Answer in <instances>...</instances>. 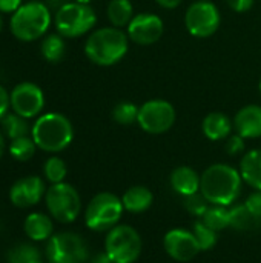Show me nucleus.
<instances>
[{"mask_svg":"<svg viewBox=\"0 0 261 263\" xmlns=\"http://www.w3.org/2000/svg\"><path fill=\"white\" fill-rule=\"evenodd\" d=\"M231 216V227L237 231H249L258 227L260 219H257L248 208L246 205H237L229 210Z\"/></svg>","mask_w":261,"mask_h":263,"instance_id":"nucleus-26","label":"nucleus"},{"mask_svg":"<svg viewBox=\"0 0 261 263\" xmlns=\"http://www.w3.org/2000/svg\"><path fill=\"white\" fill-rule=\"evenodd\" d=\"M246 208L257 217V219H261V191H255L252 193L248 200L245 202Z\"/></svg>","mask_w":261,"mask_h":263,"instance_id":"nucleus-34","label":"nucleus"},{"mask_svg":"<svg viewBox=\"0 0 261 263\" xmlns=\"http://www.w3.org/2000/svg\"><path fill=\"white\" fill-rule=\"evenodd\" d=\"M129 37L122 28L105 26L89 34L85 43L86 57L98 66H112L128 52Z\"/></svg>","mask_w":261,"mask_h":263,"instance_id":"nucleus-2","label":"nucleus"},{"mask_svg":"<svg viewBox=\"0 0 261 263\" xmlns=\"http://www.w3.org/2000/svg\"><path fill=\"white\" fill-rule=\"evenodd\" d=\"M66 52L65 37L57 34H48L42 42V55L49 63H58Z\"/></svg>","mask_w":261,"mask_h":263,"instance_id":"nucleus-24","label":"nucleus"},{"mask_svg":"<svg viewBox=\"0 0 261 263\" xmlns=\"http://www.w3.org/2000/svg\"><path fill=\"white\" fill-rule=\"evenodd\" d=\"M202 2H211V0H202Z\"/></svg>","mask_w":261,"mask_h":263,"instance_id":"nucleus-43","label":"nucleus"},{"mask_svg":"<svg viewBox=\"0 0 261 263\" xmlns=\"http://www.w3.org/2000/svg\"><path fill=\"white\" fill-rule=\"evenodd\" d=\"M8 263H45L37 247L31 243H18L6 254Z\"/></svg>","mask_w":261,"mask_h":263,"instance_id":"nucleus-25","label":"nucleus"},{"mask_svg":"<svg viewBox=\"0 0 261 263\" xmlns=\"http://www.w3.org/2000/svg\"><path fill=\"white\" fill-rule=\"evenodd\" d=\"M105 251L114 263H134L142 254V237L129 225H117L108 231Z\"/></svg>","mask_w":261,"mask_h":263,"instance_id":"nucleus-8","label":"nucleus"},{"mask_svg":"<svg viewBox=\"0 0 261 263\" xmlns=\"http://www.w3.org/2000/svg\"><path fill=\"white\" fill-rule=\"evenodd\" d=\"M228 6L235 12H246L252 8L254 0H226Z\"/></svg>","mask_w":261,"mask_h":263,"instance_id":"nucleus-35","label":"nucleus"},{"mask_svg":"<svg viewBox=\"0 0 261 263\" xmlns=\"http://www.w3.org/2000/svg\"><path fill=\"white\" fill-rule=\"evenodd\" d=\"M35 149H37V145L31 136H23V137L14 139V140H11L9 146H8L9 156L17 162H28L29 159L34 157Z\"/></svg>","mask_w":261,"mask_h":263,"instance_id":"nucleus-27","label":"nucleus"},{"mask_svg":"<svg viewBox=\"0 0 261 263\" xmlns=\"http://www.w3.org/2000/svg\"><path fill=\"white\" fill-rule=\"evenodd\" d=\"M162 8H165V9H174V8H177L183 0H155Z\"/></svg>","mask_w":261,"mask_h":263,"instance_id":"nucleus-38","label":"nucleus"},{"mask_svg":"<svg viewBox=\"0 0 261 263\" xmlns=\"http://www.w3.org/2000/svg\"><path fill=\"white\" fill-rule=\"evenodd\" d=\"M154 202V196L149 191V188L137 185V186H131L122 197V203L123 208L129 213L138 214V213H145L146 210L151 208Z\"/></svg>","mask_w":261,"mask_h":263,"instance_id":"nucleus-21","label":"nucleus"},{"mask_svg":"<svg viewBox=\"0 0 261 263\" xmlns=\"http://www.w3.org/2000/svg\"><path fill=\"white\" fill-rule=\"evenodd\" d=\"M97 23V14L89 5L69 2L63 3L55 15L54 26L65 39H75L88 34Z\"/></svg>","mask_w":261,"mask_h":263,"instance_id":"nucleus-5","label":"nucleus"},{"mask_svg":"<svg viewBox=\"0 0 261 263\" xmlns=\"http://www.w3.org/2000/svg\"><path fill=\"white\" fill-rule=\"evenodd\" d=\"M185 208H186V211L189 214H192L195 217H203L205 213L209 210V202L198 191L195 194H191V196H186L185 197Z\"/></svg>","mask_w":261,"mask_h":263,"instance_id":"nucleus-32","label":"nucleus"},{"mask_svg":"<svg viewBox=\"0 0 261 263\" xmlns=\"http://www.w3.org/2000/svg\"><path fill=\"white\" fill-rule=\"evenodd\" d=\"M52 17L49 8L43 2L23 3L9 18V31L20 42H34L42 39L49 26Z\"/></svg>","mask_w":261,"mask_h":263,"instance_id":"nucleus-4","label":"nucleus"},{"mask_svg":"<svg viewBox=\"0 0 261 263\" xmlns=\"http://www.w3.org/2000/svg\"><path fill=\"white\" fill-rule=\"evenodd\" d=\"M106 15L112 26L123 28L134 18V6L131 0H111L106 8Z\"/></svg>","mask_w":261,"mask_h":263,"instance_id":"nucleus-22","label":"nucleus"},{"mask_svg":"<svg viewBox=\"0 0 261 263\" xmlns=\"http://www.w3.org/2000/svg\"><path fill=\"white\" fill-rule=\"evenodd\" d=\"M123 210L122 199L115 194L98 193L85 210V223L92 231H109L117 227Z\"/></svg>","mask_w":261,"mask_h":263,"instance_id":"nucleus-7","label":"nucleus"},{"mask_svg":"<svg viewBox=\"0 0 261 263\" xmlns=\"http://www.w3.org/2000/svg\"><path fill=\"white\" fill-rule=\"evenodd\" d=\"M23 5V0H0V12L12 14Z\"/></svg>","mask_w":261,"mask_h":263,"instance_id":"nucleus-36","label":"nucleus"},{"mask_svg":"<svg viewBox=\"0 0 261 263\" xmlns=\"http://www.w3.org/2000/svg\"><path fill=\"white\" fill-rule=\"evenodd\" d=\"M245 137H242L240 134H234V136H229L228 137V142H226V153L229 156H238L245 151L246 148V143H245Z\"/></svg>","mask_w":261,"mask_h":263,"instance_id":"nucleus-33","label":"nucleus"},{"mask_svg":"<svg viewBox=\"0 0 261 263\" xmlns=\"http://www.w3.org/2000/svg\"><path fill=\"white\" fill-rule=\"evenodd\" d=\"M66 174H68V166H66L65 160L57 156H51L43 163V176L51 185L65 182Z\"/></svg>","mask_w":261,"mask_h":263,"instance_id":"nucleus-29","label":"nucleus"},{"mask_svg":"<svg viewBox=\"0 0 261 263\" xmlns=\"http://www.w3.org/2000/svg\"><path fill=\"white\" fill-rule=\"evenodd\" d=\"M48 263H85L88 260V247L75 233L62 231L52 234L45 251Z\"/></svg>","mask_w":261,"mask_h":263,"instance_id":"nucleus-9","label":"nucleus"},{"mask_svg":"<svg viewBox=\"0 0 261 263\" xmlns=\"http://www.w3.org/2000/svg\"><path fill=\"white\" fill-rule=\"evenodd\" d=\"M192 234L200 247L202 251H208V250H212L215 245H217V240H218V233L214 231L212 228H209L203 220H198L194 223L192 227Z\"/></svg>","mask_w":261,"mask_h":263,"instance_id":"nucleus-30","label":"nucleus"},{"mask_svg":"<svg viewBox=\"0 0 261 263\" xmlns=\"http://www.w3.org/2000/svg\"><path fill=\"white\" fill-rule=\"evenodd\" d=\"M240 174L243 182L261 191V149H251L243 156L240 162Z\"/></svg>","mask_w":261,"mask_h":263,"instance_id":"nucleus-20","label":"nucleus"},{"mask_svg":"<svg viewBox=\"0 0 261 263\" xmlns=\"http://www.w3.org/2000/svg\"><path fill=\"white\" fill-rule=\"evenodd\" d=\"M232 128H234V122H231V119L220 111L209 112L202 123L203 134L206 136V139L212 142L228 139L232 133Z\"/></svg>","mask_w":261,"mask_h":263,"instance_id":"nucleus-18","label":"nucleus"},{"mask_svg":"<svg viewBox=\"0 0 261 263\" xmlns=\"http://www.w3.org/2000/svg\"><path fill=\"white\" fill-rule=\"evenodd\" d=\"M31 137L38 149L55 154L71 145L74 139V128L66 116L60 112H45L34 122Z\"/></svg>","mask_w":261,"mask_h":263,"instance_id":"nucleus-3","label":"nucleus"},{"mask_svg":"<svg viewBox=\"0 0 261 263\" xmlns=\"http://www.w3.org/2000/svg\"><path fill=\"white\" fill-rule=\"evenodd\" d=\"M3 29V17H2V12H0V32Z\"/></svg>","mask_w":261,"mask_h":263,"instance_id":"nucleus-42","label":"nucleus"},{"mask_svg":"<svg viewBox=\"0 0 261 263\" xmlns=\"http://www.w3.org/2000/svg\"><path fill=\"white\" fill-rule=\"evenodd\" d=\"M260 92H261V80H260Z\"/></svg>","mask_w":261,"mask_h":263,"instance_id":"nucleus-44","label":"nucleus"},{"mask_svg":"<svg viewBox=\"0 0 261 263\" xmlns=\"http://www.w3.org/2000/svg\"><path fill=\"white\" fill-rule=\"evenodd\" d=\"M0 125H2V133L9 140L18 139V137H23V136H29L31 128H32V126H29L28 119L15 114L14 111L12 112H8L0 120Z\"/></svg>","mask_w":261,"mask_h":263,"instance_id":"nucleus-23","label":"nucleus"},{"mask_svg":"<svg viewBox=\"0 0 261 263\" xmlns=\"http://www.w3.org/2000/svg\"><path fill=\"white\" fill-rule=\"evenodd\" d=\"M222 15L212 2H194L185 15V25L191 35L198 39L211 37L220 26Z\"/></svg>","mask_w":261,"mask_h":263,"instance_id":"nucleus-11","label":"nucleus"},{"mask_svg":"<svg viewBox=\"0 0 261 263\" xmlns=\"http://www.w3.org/2000/svg\"><path fill=\"white\" fill-rule=\"evenodd\" d=\"M128 28V37L137 45H152L163 35L165 25L160 15L152 12H140L134 15Z\"/></svg>","mask_w":261,"mask_h":263,"instance_id":"nucleus-13","label":"nucleus"},{"mask_svg":"<svg viewBox=\"0 0 261 263\" xmlns=\"http://www.w3.org/2000/svg\"><path fill=\"white\" fill-rule=\"evenodd\" d=\"M23 231L32 242H48L54 234V223L45 213H31L23 222Z\"/></svg>","mask_w":261,"mask_h":263,"instance_id":"nucleus-17","label":"nucleus"},{"mask_svg":"<svg viewBox=\"0 0 261 263\" xmlns=\"http://www.w3.org/2000/svg\"><path fill=\"white\" fill-rule=\"evenodd\" d=\"M138 109L140 106L132 102H120L112 109V119L115 123L123 126L134 125L138 120Z\"/></svg>","mask_w":261,"mask_h":263,"instance_id":"nucleus-31","label":"nucleus"},{"mask_svg":"<svg viewBox=\"0 0 261 263\" xmlns=\"http://www.w3.org/2000/svg\"><path fill=\"white\" fill-rule=\"evenodd\" d=\"M45 203L49 216L60 223H72L82 211L78 191L66 182L51 185L46 190Z\"/></svg>","mask_w":261,"mask_h":263,"instance_id":"nucleus-6","label":"nucleus"},{"mask_svg":"<svg viewBox=\"0 0 261 263\" xmlns=\"http://www.w3.org/2000/svg\"><path fill=\"white\" fill-rule=\"evenodd\" d=\"M242 174L231 165L215 163L206 168L202 174L200 193L211 205L229 206L242 191Z\"/></svg>","mask_w":261,"mask_h":263,"instance_id":"nucleus-1","label":"nucleus"},{"mask_svg":"<svg viewBox=\"0 0 261 263\" xmlns=\"http://www.w3.org/2000/svg\"><path fill=\"white\" fill-rule=\"evenodd\" d=\"M11 108V102H9V94L8 91L0 85V120L8 114V109Z\"/></svg>","mask_w":261,"mask_h":263,"instance_id":"nucleus-37","label":"nucleus"},{"mask_svg":"<svg viewBox=\"0 0 261 263\" xmlns=\"http://www.w3.org/2000/svg\"><path fill=\"white\" fill-rule=\"evenodd\" d=\"M5 149H6V137H5V134L0 131V159H2L3 154H5Z\"/></svg>","mask_w":261,"mask_h":263,"instance_id":"nucleus-40","label":"nucleus"},{"mask_svg":"<svg viewBox=\"0 0 261 263\" xmlns=\"http://www.w3.org/2000/svg\"><path fill=\"white\" fill-rule=\"evenodd\" d=\"M202 220H203L209 228H212L214 231L220 233V231L226 230L228 227H231L229 208H228V206L212 205V206H209V210L205 213V216L202 217Z\"/></svg>","mask_w":261,"mask_h":263,"instance_id":"nucleus-28","label":"nucleus"},{"mask_svg":"<svg viewBox=\"0 0 261 263\" xmlns=\"http://www.w3.org/2000/svg\"><path fill=\"white\" fill-rule=\"evenodd\" d=\"M163 247L168 256L177 262H189L202 251L192 231L182 228L168 231L163 240Z\"/></svg>","mask_w":261,"mask_h":263,"instance_id":"nucleus-15","label":"nucleus"},{"mask_svg":"<svg viewBox=\"0 0 261 263\" xmlns=\"http://www.w3.org/2000/svg\"><path fill=\"white\" fill-rule=\"evenodd\" d=\"M74 2H77V3H83V5H89L92 0H74Z\"/></svg>","mask_w":261,"mask_h":263,"instance_id":"nucleus-41","label":"nucleus"},{"mask_svg":"<svg viewBox=\"0 0 261 263\" xmlns=\"http://www.w3.org/2000/svg\"><path fill=\"white\" fill-rule=\"evenodd\" d=\"M234 128L237 134L245 139L261 137V106L246 105L243 106L234 119Z\"/></svg>","mask_w":261,"mask_h":263,"instance_id":"nucleus-16","label":"nucleus"},{"mask_svg":"<svg viewBox=\"0 0 261 263\" xmlns=\"http://www.w3.org/2000/svg\"><path fill=\"white\" fill-rule=\"evenodd\" d=\"M45 180L38 176H25L15 180L9 190V202L15 208H31L45 199L46 194Z\"/></svg>","mask_w":261,"mask_h":263,"instance_id":"nucleus-14","label":"nucleus"},{"mask_svg":"<svg viewBox=\"0 0 261 263\" xmlns=\"http://www.w3.org/2000/svg\"><path fill=\"white\" fill-rule=\"evenodd\" d=\"M137 123L148 134H163L175 123V108L168 100L152 99L140 106Z\"/></svg>","mask_w":261,"mask_h":263,"instance_id":"nucleus-10","label":"nucleus"},{"mask_svg":"<svg viewBox=\"0 0 261 263\" xmlns=\"http://www.w3.org/2000/svg\"><path fill=\"white\" fill-rule=\"evenodd\" d=\"M11 109L25 117L34 119L38 117L45 108V94L42 88L32 82H22L12 88L9 92Z\"/></svg>","mask_w":261,"mask_h":263,"instance_id":"nucleus-12","label":"nucleus"},{"mask_svg":"<svg viewBox=\"0 0 261 263\" xmlns=\"http://www.w3.org/2000/svg\"><path fill=\"white\" fill-rule=\"evenodd\" d=\"M89 263H114L111 260V257L106 254V251L105 253H100V254H97V256H94L92 257V260Z\"/></svg>","mask_w":261,"mask_h":263,"instance_id":"nucleus-39","label":"nucleus"},{"mask_svg":"<svg viewBox=\"0 0 261 263\" xmlns=\"http://www.w3.org/2000/svg\"><path fill=\"white\" fill-rule=\"evenodd\" d=\"M200 182L202 176L191 166H178L171 173V186L183 197L198 193Z\"/></svg>","mask_w":261,"mask_h":263,"instance_id":"nucleus-19","label":"nucleus"}]
</instances>
